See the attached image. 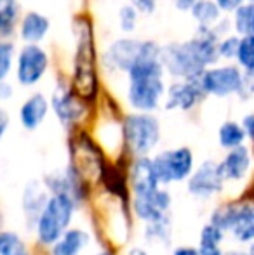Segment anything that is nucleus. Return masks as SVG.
<instances>
[{"mask_svg": "<svg viewBox=\"0 0 254 255\" xmlns=\"http://www.w3.org/2000/svg\"><path fill=\"white\" fill-rule=\"evenodd\" d=\"M75 31H77L78 44L77 56H75V75L73 89L75 94L82 99H94L98 92V75H96V51L92 40V28L89 21L75 19Z\"/></svg>", "mask_w": 254, "mask_h": 255, "instance_id": "1", "label": "nucleus"}, {"mask_svg": "<svg viewBox=\"0 0 254 255\" xmlns=\"http://www.w3.org/2000/svg\"><path fill=\"white\" fill-rule=\"evenodd\" d=\"M75 203L64 195H52L47 207L44 208L37 226V238L42 245H56L63 235L68 231L71 219H73Z\"/></svg>", "mask_w": 254, "mask_h": 255, "instance_id": "2", "label": "nucleus"}, {"mask_svg": "<svg viewBox=\"0 0 254 255\" xmlns=\"http://www.w3.org/2000/svg\"><path fill=\"white\" fill-rule=\"evenodd\" d=\"M211 222L223 231L232 233L235 242H254V203H228L218 208L211 217Z\"/></svg>", "mask_w": 254, "mask_h": 255, "instance_id": "3", "label": "nucleus"}, {"mask_svg": "<svg viewBox=\"0 0 254 255\" xmlns=\"http://www.w3.org/2000/svg\"><path fill=\"white\" fill-rule=\"evenodd\" d=\"M160 137L159 122L150 115H131L124 122V139L127 148L138 158L145 156L157 146Z\"/></svg>", "mask_w": 254, "mask_h": 255, "instance_id": "4", "label": "nucleus"}, {"mask_svg": "<svg viewBox=\"0 0 254 255\" xmlns=\"http://www.w3.org/2000/svg\"><path fill=\"white\" fill-rule=\"evenodd\" d=\"M152 161L160 184H171V182H180L187 177H192L193 156L188 148L159 153Z\"/></svg>", "mask_w": 254, "mask_h": 255, "instance_id": "5", "label": "nucleus"}, {"mask_svg": "<svg viewBox=\"0 0 254 255\" xmlns=\"http://www.w3.org/2000/svg\"><path fill=\"white\" fill-rule=\"evenodd\" d=\"M160 59L167 66V70L176 77H185L188 80H195L202 73L204 64L195 57L190 44H171L160 52Z\"/></svg>", "mask_w": 254, "mask_h": 255, "instance_id": "6", "label": "nucleus"}, {"mask_svg": "<svg viewBox=\"0 0 254 255\" xmlns=\"http://www.w3.org/2000/svg\"><path fill=\"white\" fill-rule=\"evenodd\" d=\"M162 75L132 77L129 85V101L139 111H152L157 108L164 92Z\"/></svg>", "mask_w": 254, "mask_h": 255, "instance_id": "7", "label": "nucleus"}, {"mask_svg": "<svg viewBox=\"0 0 254 255\" xmlns=\"http://www.w3.org/2000/svg\"><path fill=\"white\" fill-rule=\"evenodd\" d=\"M242 75L237 66L216 68L202 73L200 77V87L204 92H209L214 96H228L232 92H237L242 89Z\"/></svg>", "mask_w": 254, "mask_h": 255, "instance_id": "8", "label": "nucleus"}, {"mask_svg": "<svg viewBox=\"0 0 254 255\" xmlns=\"http://www.w3.org/2000/svg\"><path fill=\"white\" fill-rule=\"evenodd\" d=\"M225 177L216 161H204L192 174L188 181V191L199 198H209L223 189Z\"/></svg>", "mask_w": 254, "mask_h": 255, "instance_id": "9", "label": "nucleus"}, {"mask_svg": "<svg viewBox=\"0 0 254 255\" xmlns=\"http://www.w3.org/2000/svg\"><path fill=\"white\" fill-rule=\"evenodd\" d=\"M132 207H134L136 215H138L141 221H145L146 224L159 222L167 217V210H169V207H171V195L166 189L159 188L157 191H153L152 195L134 196Z\"/></svg>", "mask_w": 254, "mask_h": 255, "instance_id": "10", "label": "nucleus"}, {"mask_svg": "<svg viewBox=\"0 0 254 255\" xmlns=\"http://www.w3.org/2000/svg\"><path fill=\"white\" fill-rule=\"evenodd\" d=\"M47 68V56L37 45H28L19 54L17 80L23 85H33L40 80Z\"/></svg>", "mask_w": 254, "mask_h": 255, "instance_id": "11", "label": "nucleus"}, {"mask_svg": "<svg viewBox=\"0 0 254 255\" xmlns=\"http://www.w3.org/2000/svg\"><path fill=\"white\" fill-rule=\"evenodd\" d=\"M131 186L134 196H146L160 188V182L153 170V161L146 156L136 158L131 167Z\"/></svg>", "mask_w": 254, "mask_h": 255, "instance_id": "12", "label": "nucleus"}, {"mask_svg": "<svg viewBox=\"0 0 254 255\" xmlns=\"http://www.w3.org/2000/svg\"><path fill=\"white\" fill-rule=\"evenodd\" d=\"M143 44L145 42L131 40V38H124V40L113 42L110 47L108 54H106V61L112 68L122 71H131L134 64L138 63L139 56L143 51Z\"/></svg>", "mask_w": 254, "mask_h": 255, "instance_id": "13", "label": "nucleus"}, {"mask_svg": "<svg viewBox=\"0 0 254 255\" xmlns=\"http://www.w3.org/2000/svg\"><path fill=\"white\" fill-rule=\"evenodd\" d=\"M45 186L52 195H64L71 198L75 203L82 200L84 184H80V175L77 174L73 167H68L63 174H52L45 177Z\"/></svg>", "mask_w": 254, "mask_h": 255, "instance_id": "14", "label": "nucleus"}, {"mask_svg": "<svg viewBox=\"0 0 254 255\" xmlns=\"http://www.w3.org/2000/svg\"><path fill=\"white\" fill-rule=\"evenodd\" d=\"M249 167H251V154L246 146L230 149V153L220 163V170L225 181H241L248 174Z\"/></svg>", "mask_w": 254, "mask_h": 255, "instance_id": "15", "label": "nucleus"}, {"mask_svg": "<svg viewBox=\"0 0 254 255\" xmlns=\"http://www.w3.org/2000/svg\"><path fill=\"white\" fill-rule=\"evenodd\" d=\"M49 203V198H47V193L44 191L38 182H30V184L24 188V193H23V210H24V215H26V222L35 228L40 219L42 212L44 208L47 207Z\"/></svg>", "mask_w": 254, "mask_h": 255, "instance_id": "16", "label": "nucleus"}, {"mask_svg": "<svg viewBox=\"0 0 254 255\" xmlns=\"http://www.w3.org/2000/svg\"><path fill=\"white\" fill-rule=\"evenodd\" d=\"M202 92L199 84H195L193 80H188L185 84H174L169 89V98L166 101L167 110H174V108H180V110H190L193 104L199 99V94Z\"/></svg>", "mask_w": 254, "mask_h": 255, "instance_id": "17", "label": "nucleus"}, {"mask_svg": "<svg viewBox=\"0 0 254 255\" xmlns=\"http://www.w3.org/2000/svg\"><path fill=\"white\" fill-rule=\"evenodd\" d=\"M52 106H54L56 115L63 124H73L84 115V106L66 91V89H58L52 96Z\"/></svg>", "mask_w": 254, "mask_h": 255, "instance_id": "18", "label": "nucleus"}, {"mask_svg": "<svg viewBox=\"0 0 254 255\" xmlns=\"http://www.w3.org/2000/svg\"><path fill=\"white\" fill-rule=\"evenodd\" d=\"M21 124L28 130H33L47 115V101L42 94H35L21 106Z\"/></svg>", "mask_w": 254, "mask_h": 255, "instance_id": "19", "label": "nucleus"}, {"mask_svg": "<svg viewBox=\"0 0 254 255\" xmlns=\"http://www.w3.org/2000/svg\"><path fill=\"white\" fill-rule=\"evenodd\" d=\"M89 245V235L82 229H68L54 245L52 255H78Z\"/></svg>", "mask_w": 254, "mask_h": 255, "instance_id": "20", "label": "nucleus"}, {"mask_svg": "<svg viewBox=\"0 0 254 255\" xmlns=\"http://www.w3.org/2000/svg\"><path fill=\"white\" fill-rule=\"evenodd\" d=\"M225 231L209 222L200 231L199 252L200 255H223L221 252V242H223Z\"/></svg>", "mask_w": 254, "mask_h": 255, "instance_id": "21", "label": "nucleus"}, {"mask_svg": "<svg viewBox=\"0 0 254 255\" xmlns=\"http://www.w3.org/2000/svg\"><path fill=\"white\" fill-rule=\"evenodd\" d=\"M49 28V21L37 12H28L21 24V37L26 42H38L45 35Z\"/></svg>", "mask_w": 254, "mask_h": 255, "instance_id": "22", "label": "nucleus"}, {"mask_svg": "<svg viewBox=\"0 0 254 255\" xmlns=\"http://www.w3.org/2000/svg\"><path fill=\"white\" fill-rule=\"evenodd\" d=\"M246 137V130L244 127H241L235 122H227V124L221 125L220 128V144L223 148L228 149H235L241 148L242 142H244Z\"/></svg>", "mask_w": 254, "mask_h": 255, "instance_id": "23", "label": "nucleus"}, {"mask_svg": "<svg viewBox=\"0 0 254 255\" xmlns=\"http://www.w3.org/2000/svg\"><path fill=\"white\" fill-rule=\"evenodd\" d=\"M192 14H193V17H197V19L200 21V24H202L204 28H207L218 19V16H220V7H218V3L211 2V0H200V2H197L195 5L192 7Z\"/></svg>", "mask_w": 254, "mask_h": 255, "instance_id": "24", "label": "nucleus"}, {"mask_svg": "<svg viewBox=\"0 0 254 255\" xmlns=\"http://www.w3.org/2000/svg\"><path fill=\"white\" fill-rule=\"evenodd\" d=\"M17 16L16 0H0V31L7 35L12 30V24Z\"/></svg>", "mask_w": 254, "mask_h": 255, "instance_id": "25", "label": "nucleus"}, {"mask_svg": "<svg viewBox=\"0 0 254 255\" xmlns=\"http://www.w3.org/2000/svg\"><path fill=\"white\" fill-rule=\"evenodd\" d=\"M239 63L249 71H254V35H248L241 40L239 45Z\"/></svg>", "mask_w": 254, "mask_h": 255, "instance_id": "26", "label": "nucleus"}, {"mask_svg": "<svg viewBox=\"0 0 254 255\" xmlns=\"http://www.w3.org/2000/svg\"><path fill=\"white\" fill-rule=\"evenodd\" d=\"M169 219H162L159 222H152V224H146V238L150 242H169Z\"/></svg>", "mask_w": 254, "mask_h": 255, "instance_id": "27", "label": "nucleus"}, {"mask_svg": "<svg viewBox=\"0 0 254 255\" xmlns=\"http://www.w3.org/2000/svg\"><path fill=\"white\" fill-rule=\"evenodd\" d=\"M253 19H254V7L242 5L237 10V16H235V28H237V31H241V33H244L248 37L253 30Z\"/></svg>", "mask_w": 254, "mask_h": 255, "instance_id": "28", "label": "nucleus"}, {"mask_svg": "<svg viewBox=\"0 0 254 255\" xmlns=\"http://www.w3.org/2000/svg\"><path fill=\"white\" fill-rule=\"evenodd\" d=\"M17 240H19V236L16 233L3 231L0 235V255H12L14 245H16Z\"/></svg>", "mask_w": 254, "mask_h": 255, "instance_id": "29", "label": "nucleus"}, {"mask_svg": "<svg viewBox=\"0 0 254 255\" xmlns=\"http://www.w3.org/2000/svg\"><path fill=\"white\" fill-rule=\"evenodd\" d=\"M10 56H12V45L3 42L0 45V78H5L7 71H9V66H10Z\"/></svg>", "mask_w": 254, "mask_h": 255, "instance_id": "30", "label": "nucleus"}, {"mask_svg": "<svg viewBox=\"0 0 254 255\" xmlns=\"http://www.w3.org/2000/svg\"><path fill=\"white\" fill-rule=\"evenodd\" d=\"M239 45H241V40H239V38H235V37L225 38V40L220 44V56H223V57H234V56H237Z\"/></svg>", "mask_w": 254, "mask_h": 255, "instance_id": "31", "label": "nucleus"}, {"mask_svg": "<svg viewBox=\"0 0 254 255\" xmlns=\"http://www.w3.org/2000/svg\"><path fill=\"white\" fill-rule=\"evenodd\" d=\"M120 24H122V30L131 31L136 24V10L134 7L126 5L120 9Z\"/></svg>", "mask_w": 254, "mask_h": 255, "instance_id": "32", "label": "nucleus"}, {"mask_svg": "<svg viewBox=\"0 0 254 255\" xmlns=\"http://www.w3.org/2000/svg\"><path fill=\"white\" fill-rule=\"evenodd\" d=\"M242 2L244 0H216L218 7L223 10H234V9H241L242 7Z\"/></svg>", "mask_w": 254, "mask_h": 255, "instance_id": "33", "label": "nucleus"}, {"mask_svg": "<svg viewBox=\"0 0 254 255\" xmlns=\"http://www.w3.org/2000/svg\"><path fill=\"white\" fill-rule=\"evenodd\" d=\"M134 3L138 7V10H141L145 14H150L155 10V0H134Z\"/></svg>", "mask_w": 254, "mask_h": 255, "instance_id": "34", "label": "nucleus"}, {"mask_svg": "<svg viewBox=\"0 0 254 255\" xmlns=\"http://www.w3.org/2000/svg\"><path fill=\"white\" fill-rule=\"evenodd\" d=\"M244 130L251 141H254V115H248L244 118Z\"/></svg>", "mask_w": 254, "mask_h": 255, "instance_id": "35", "label": "nucleus"}, {"mask_svg": "<svg viewBox=\"0 0 254 255\" xmlns=\"http://www.w3.org/2000/svg\"><path fill=\"white\" fill-rule=\"evenodd\" d=\"M12 255H30V252H28V247L24 245V242L21 238L17 240L16 247H14V250H12Z\"/></svg>", "mask_w": 254, "mask_h": 255, "instance_id": "36", "label": "nucleus"}, {"mask_svg": "<svg viewBox=\"0 0 254 255\" xmlns=\"http://www.w3.org/2000/svg\"><path fill=\"white\" fill-rule=\"evenodd\" d=\"M173 255H200L199 249H192V247H181V249L174 250Z\"/></svg>", "mask_w": 254, "mask_h": 255, "instance_id": "37", "label": "nucleus"}, {"mask_svg": "<svg viewBox=\"0 0 254 255\" xmlns=\"http://www.w3.org/2000/svg\"><path fill=\"white\" fill-rule=\"evenodd\" d=\"M197 2H200V0H176V5L180 7V9H188V7H193Z\"/></svg>", "mask_w": 254, "mask_h": 255, "instance_id": "38", "label": "nucleus"}, {"mask_svg": "<svg viewBox=\"0 0 254 255\" xmlns=\"http://www.w3.org/2000/svg\"><path fill=\"white\" fill-rule=\"evenodd\" d=\"M5 127H7V117L5 113H2V134L5 132Z\"/></svg>", "mask_w": 254, "mask_h": 255, "instance_id": "39", "label": "nucleus"}, {"mask_svg": "<svg viewBox=\"0 0 254 255\" xmlns=\"http://www.w3.org/2000/svg\"><path fill=\"white\" fill-rule=\"evenodd\" d=\"M131 255H146V252H143V250H139V249H134L131 252Z\"/></svg>", "mask_w": 254, "mask_h": 255, "instance_id": "40", "label": "nucleus"}, {"mask_svg": "<svg viewBox=\"0 0 254 255\" xmlns=\"http://www.w3.org/2000/svg\"><path fill=\"white\" fill-rule=\"evenodd\" d=\"M248 255H254V242L249 245V250H248Z\"/></svg>", "mask_w": 254, "mask_h": 255, "instance_id": "41", "label": "nucleus"}, {"mask_svg": "<svg viewBox=\"0 0 254 255\" xmlns=\"http://www.w3.org/2000/svg\"><path fill=\"white\" fill-rule=\"evenodd\" d=\"M227 255H248V252H228Z\"/></svg>", "mask_w": 254, "mask_h": 255, "instance_id": "42", "label": "nucleus"}, {"mask_svg": "<svg viewBox=\"0 0 254 255\" xmlns=\"http://www.w3.org/2000/svg\"><path fill=\"white\" fill-rule=\"evenodd\" d=\"M98 255H113V254H110V252H101V254H98Z\"/></svg>", "mask_w": 254, "mask_h": 255, "instance_id": "43", "label": "nucleus"}, {"mask_svg": "<svg viewBox=\"0 0 254 255\" xmlns=\"http://www.w3.org/2000/svg\"><path fill=\"white\" fill-rule=\"evenodd\" d=\"M253 35H254V19H253Z\"/></svg>", "mask_w": 254, "mask_h": 255, "instance_id": "44", "label": "nucleus"}, {"mask_svg": "<svg viewBox=\"0 0 254 255\" xmlns=\"http://www.w3.org/2000/svg\"><path fill=\"white\" fill-rule=\"evenodd\" d=\"M253 2H254V0H253Z\"/></svg>", "mask_w": 254, "mask_h": 255, "instance_id": "45", "label": "nucleus"}]
</instances>
